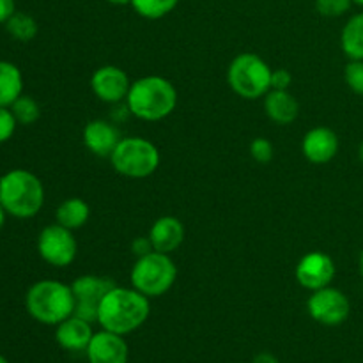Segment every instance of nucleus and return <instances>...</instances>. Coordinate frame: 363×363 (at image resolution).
<instances>
[{
    "label": "nucleus",
    "instance_id": "20e7f679",
    "mask_svg": "<svg viewBox=\"0 0 363 363\" xmlns=\"http://www.w3.org/2000/svg\"><path fill=\"white\" fill-rule=\"evenodd\" d=\"M25 307L38 323L57 326L74 314L73 289L59 280H39L27 291Z\"/></svg>",
    "mask_w": 363,
    "mask_h": 363
},
{
    "label": "nucleus",
    "instance_id": "423d86ee",
    "mask_svg": "<svg viewBox=\"0 0 363 363\" xmlns=\"http://www.w3.org/2000/svg\"><path fill=\"white\" fill-rule=\"evenodd\" d=\"M131 287L142 293L144 296L160 298L169 293L177 279L176 262L169 254L151 252L144 257H137L131 268Z\"/></svg>",
    "mask_w": 363,
    "mask_h": 363
},
{
    "label": "nucleus",
    "instance_id": "ddd939ff",
    "mask_svg": "<svg viewBox=\"0 0 363 363\" xmlns=\"http://www.w3.org/2000/svg\"><path fill=\"white\" fill-rule=\"evenodd\" d=\"M85 353L89 363H128L130 347L123 335L101 328L92 335Z\"/></svg>",
    "mask_w": 363,
    "mask_h": 363
},
{
    "label": "nucleus",
    "instance_id": "c756f323",
    "mask_svg": "<svg viewBox=\"0 0 363 363\" xmlns=\"http://www.w3.org/2000/svg\"><path fill=\"white\" fill-rule=\"evenodd\" d=\"M131 252H133L137 257H144V255L151 254V252H155V247H152L151 240H149V236H144V238H135L133 243H131Z\"/></svg>",
    "mask_w": 363,
    "mask_h": 363
},
{
    "label": "nucleus",
    "instance_id": "72a5a7b5",
    "mask_svg": "<svg viewBox=\"0 0 363 363\" xmlns=\"http://www.w3.org/2000/svg\"><path fill=\"white\" fill-rule=\"evenodd\" d=\"M6 215H7L6 209H4V206L0 204V229H2L4 223H6Z\"/></svg>",
    "mask_w": 363,
    "mask_h": 363
},
{
    "label": "nucleus",
    "instance_id": "412c9836",
    "mask_svg": "<svg viewBox=\"0 0 363 363\" xmlns=\"http://www.w3.org/2000/svg\"><path fill=\"white\" fill-rule=\"evenodd\" d=\"M340 46L350 60H363V13L351 16L344 25Z\"/></svg>",
    "mask_w": 363,
    "mask_h": 363
},
{
    "label": "nucleus",
    "instance_id": "f3484780",
    "mask_svg": "<svg viewBox=\"0 0 363 363\" xmlns=\"http://www.w3.org/2000/svg\"><path fill=\"white\" fill-rule=\"evenodd\" d=\"M147 236L156 252L170 255L183 245L184 225L176 216H162L152 223Z\"/></svg>",
    "mask_w": 363,
    "mask_h": 363
},
{
    "label": "nucleus",
    "instance_id": "473e14b6",
    "mask_svg": "<svg viewBox=\"0 0 363 363\" xmlns=\"http://www.w3.org/2000/svg\"><path fill=\"white\" fill-rule=\"evenodd\" d=\"M108 4H112V6H128V4H131V0H106Z\"/></svg>",
    "mask_w": 363,
    "mask_h": 363
},
{
    "label": "nucleus",
    "instance_id": "c85d7f7f",
    "mask_svg": "<svg viewBox=\"0 0 363 363\" xmlns=\"http://www.w3.org/2000/svg\"><path fill=\"white\" fill-rule=\"evenodd\" d=\"M291 84H293V74L287 69H275L272 71V89L277 91H289Z\"/></svg>",
    "mask_w": 363,
    "mask_h": 363
},
{
    "label": "nucleus",
    "instance_id": "f8f14e48",
    "mask_svg": "<svg viewBox=\"0 0 363 363\" xmlns=\"http://www.w3.org/2000/svg\"><path fill=\"white\" fill-rule=\"evenodd\" d=\"M131 82L126 71L117 66H101L92 73L91 89L98 99L105 103H121L130 92Z\"/></svg>",
    "mask_w": 363,
    "mask_h": 363
},
{
    "label": "nucleus",
    "instance_id": "bb28decb",
    "mask_svg": "<svg viewBox=\"0 0 363 363\" xmlns=\"http://www.w3.org/2000/svg\"><path fill=\"white\" fill-rule=\"evenodd\" d=\"M273 144L264 137L254 138L250 144V156L257 163H269L273 160Z\"/></svg>",
    "mask_w": 363,
    "mask_h": 363
},
{
    "label": "nucleus",
    "instance_id": "7c9ffc66",
    "mask_svg": "<svg viewBox=\"0 0 363 363\" xmlns=\"http://www.w3.org/2000/svg\"><path fill=\"white\" fill-rule=\"evenodd\" d=\"M14 13H16L14 0H0V23H6Z\"/></svg>",
    "mask_w": 363,
    "mask_h": 363
},
{
    "label": "nucleus",
    "instance_id": "7ed1b4c3",
    "mask_svg": "<svg viewBox=\"0 0 363 363\" xmlns=\"http://www.w3.org/2000/svg\"><path fill=\"white\" fill-rule=\"evenodd\" d=\"M0 204L14 218H32L45 204V186L28 170H9L0 177Z\"/></svg>",
    "mask_w": 363,
    "mask_h": 363
},
{
    "label": "nucleus",
    "instance_id": "6e6552de",
    "mask_svg": "<svg viewBox=\"0 0 363 363\" xmlns=\"http://www.w3.org/2000/svg\"><path fill=\"white\" fill-rule=\"evenodd\" d=\"M38 252L45 262L55 268H66L77 259L78 243L73 230L60 223L45 227L38 236Z\"/></svg>",
    "mask_w": 363,
    "mask_h": 363
},
{
    "label": "nucleus",
    "instance_id": "a878e982",
    "mask_svg": "<svg viewBox=\"0 0 363 363\" xmlns=\"http://www.w3.org/2000/svg\"><path fill=\"white\" fill-rule=\"evenodd\" d=\"M344 80L354 94L363 96V60H350L344 69Z\"/></svg>",
    "mask_w": 363,
    "mask_h": 363
},
{
    "label": "nucleus",
    "instance_id": "4c0bfd02",
    "mask_svg": "<svg viewBox=\"0 0 363 363\" xmlns=\"http://www.w3.org/2000/svg\"><path fill=\"white\" fill-rule=\"evenodd\" d=\"M354 4H358V6H362L363 7V0H353Z\"/></svg>",
    "mask_w": 363,
    "mask_h": 363
},
{
    "label": "nucleus",
    "instance_id": "2f4dec72",
    "mask_svg": "<svg viewBox=\"0 0 363 363\" xmlns=\"http://www.w3.org/2000/svg\"><path fill=\"white\" fill-rule=\"evenodd\" d=\"M252 363H279V360L272 353H259Z\"/></svg>",
    "mask_w": 363,
    "mask_h": 363
},
{
    "label": "nucleus",
    "instance_id": "393cba45",
    "mask_svg": "<svg viewBox=\"0 0 363 363\" xmlns=\"http://www.w3.org/2000/svg\"><path fill=\"white\" fill-rule=\"evenodd\" d=\"M353 4V0H315V9L321 16L339 18L346 14Z\"/></svg>",
    "mask_w": 363,
    "mask_h": 363
},
{
    "label": "nucleus",
    "instance_id": "9b49d317",
    "mask_svg": "<svg viewBox=\"0 0 363 363\" xmlns=\"http://www.w3.org/2000/svg\"><path fill=\"white\" fill-rule=\"evenodd\" d=\"M335 262L325 252H308L300 262L296 264L294 275H296L298 284L308 291H319L323 287L332 286L333 279H335Z\"/></svg>",
    "mask_w": 363,
    "mask_h": 363
},
{
    "label": "nucleus",
    "instance_id": "dca6fc26",
    "mask_svg": "<svg viewBox=\"0 0 363 363\" xmlns=\"http://www.w3.org/2000/svg\"><path fill=\"white\" fill-rule=\"evenodd\" d=\"M92 335H94L92 323L85 321V319L78 318L74 314L64 319L62 323H59L55 330V340L59 342V346L62 350L71 351V353L87 350Z\"/></svg>",
    "mask_w": 363,
    "mask_h": 363
},
{
    "label": "nucleus",
    "instance_id": "cd10ccee",
    "mask_svg": "<svg viewBox=\"0 0 363 363\" xmlns=\"http://www.w3.org/2000/svg\"><path fill=\"white\" fill-rule=\"evenodd\" d=\"M16 119H14L13 112L7 106H0V144L9 140L16 131Z\"/></svg>",
    "mask_w": 363,
    "mask_h": 363
},
{
    "label": "nucleus",
    "instance_id": "9d476101",
    "mask_svg": "<svg viewBox=\"0 0 363 363\" xmlns=\"http://www.w3.org/2000/svg\"><path fill=\"white\" fill-rule=\"evenodd\" d=\"M116 286L112 279L99 275H82L74 279V315L89 323H98V311L103 296Z\"/></svg>",
    "mask_w": 363,
    "mask_h": 363
},
{
    "label": "nucleus",
    "instance_id": "c9c22d12",
    "mask_svg": "<svg viewBox=\"0 0 363 363\" xmlns=\"http://www.w3.org/2000/svg\"><path fill=\"white\" fill-rule=\"evenodd\" d=\"M360 273H362V277H363V250H362V254H360Z\"/></svg>",
    "mask_w": 363,
    "mask_h": 363
},
{
    "label": "nucleus",
    "instance_id": "6ab92c4d",
    "mask_svg": "<svg viewBox=\"0 0 363 363\" xmlns=\"http://www.w3.org/2000/svg\"><path fill=\"white\" fill-rule=\"evenodd\" d=\"M23 92V77L16 64L0 60V106L9 108Z\"/></svg>",
    "mask_w": 363,
    "mask_h": 363
},
{
    "label": "nucleus",
    "instance_id": "2eb2a0df",
    "mask_svg": "<svg viewBox=\"0 0 363 363\" xmlns=\"http://www.w3.org/2000/svg\"><path fill=\"white\" fill-rule=\"evenodd\" d=\"M121 138L119 130L105 119L89 121L84 128L85 147L99 158H110Z\"/></svg>",
    "mask_w": 363,
    "mask_h": 363
},
{
    "label": "nucleus",
    "instance_id": "5701e85b",
    "mask_svg": "<svg viewBox=\"0 0 363 363\" xmlns=\"http://www.w3.org/2000/svg\"><path fill=\"white\" fill-rule=\"evenodd\" d=\"M179 0H131V6L145 20H160L176 9Z\"/></svg>",
    "mask_w": 363,
    "mask_h": 363
},
{
    "label": "nucleus",
    "instance_id": "1a4fd4ad",
    "mask_svg": "<svg viewBox=\"0 0 363 363\" xmlns=\"http://www.w3.org/2000/svg\"><path fill=\"white\" fill-rule=\"evenodd\" d=\"M307 311L314 321L323 326H339L351 314L350 298L340 289L328 286L314 291L307 301Z\"/></svg>",
    "mask_w": 363,
    "mask_h": 363
},
{
    "label": "nucleus",
    "instance_id": "4468645a",
    "mask_svg": "<svg viewBox=\"0 0 363 363\" xmlns=\"http://www.w3.org/2000/svg\"><path fill=\"white\" fill-rule=\"evenodd\" d=\"M339 135L332 128L326 126L312 128L305 133L303 142H301V152L314 165H325L332 162L339 152Z\"/></svg>",
    "mask_w": 363,
    "mask_h": 363
},
{
    "label": "nucleus",
    "instance_id": "a211bd4d",
    "mask_svg": "<svg viewBox=\"0 0 363 363\" xmlns=\"http://www.w3.org/2000/svg\"><path fill=\"white\" fill-rule=\"evenodd\" d=\"M264 112L269 119L280 126L293 124L300 113V105L289 91H277L272 89L264 96Z\"/></svg>",
    "mask_w": 363,
    "mask_h": 363
},
{
    "label": "nucleus",
    "instance_id": "b1692460",
    "mask_svg": "<svg viewBox=\"0 0 363 363\" xmlns=\"http://www.w3.org/2000/svg\"><path fill=\"white\" fill-rule=\"evenodd\" d=\"M9 108L13 112L16 123L23 124V126H30V124H34L41 117V108H39L38 101L34 98H30V96L21 94Z\"/></svg>",
    "mask_w": 363,
    "mask_h": 363
},
{
    "label": "nucleus",
    "instance_id": "f03ea898",
    "mask_svg": "<svg viewBox=\"0 0 363 363\" xmlns=\"http://www.w3.org/2000/svg\"><path fill=\"white\" fill-rule=\"evenodd\" d=\"M177 91L174 84L158 74H147L131 82L126 106L131 116L147 123L169 117L176 110Z\"/></svg>",
    "mask_w": 363,
    "mask_h": 363
},
{
    "label": "nucleus",
    "instance_id": "e433bc0d",
    "mask_svg": "<svg viewBox=\"0 0 363 363\" xmlns=\"http://www.w3.org/2000/svg\"><path fill=\"white\" fill-rule=\"evenodd\" d=\"M0 363H9V362H7V358L4 357V354H0Z\"/></svg>",
    "mask_w": 363,
    "mask_h": 363
},
{
    "label": "nucleus",
    "instance_id": "aec40b11",
    "mask_svg": "<svg viewBox=\"0 0 363 363\" xmlns=\"http://www.w3.org/2000/svg\"><path fill=\"white\" fill-rule=\"evenodd\" d=\"M89 216H91V208L87 202L80 197H71L60 202L59 208L55 211L57 223L69 230H77L87 223Z\"/></svg>",
    "mask_w": 363,
    "mask_h": 363
},
{
    "label": "nucleus",
    "instance_id": "4be33fe9",
    "mask_svg": "<svg viewBox=\"0 0 363 363\" xmlns=\"http://www.w3.org/2000/svg\"><path fill=\"white\" fill-rule=\"evenodd\" d=\"M6 28L11 38L21 43L32 41L38 35V21L30 14L18 13V11L6 21Z\"/></svg>",
    "mask_w": 363,
    "mask_h": 363
},
{
    "label": "nucleus",
    "instance_id": "f704fd0d",
    "mask_svg": "<svg viewBox=\"0 0 363 363\" xmlns=\"http://www.w3.org/2000/svg\"><path fill=\"white\" fill-rule=\"evenodd\" d=\"M358 158H360V162L363 163V140H362L360 147H358Z\"/></svg>",
    "mask_w": 363,
    "mask_h": 363
},
{
    "label": "nucleus",
    "instance_id": "f257e3e1",
    "mask_svg": "<svg viewBox=\"0 0 363 363\" xmlns=\"http://www.w3.org/2000/svg\"><path fill=\"white\" fill-rule=\"evenodd\" d=\"M151 314L149 298L138 293L135 287L113 286L103 296L98 311V325L103 330L128 335L140 328Z\"/></svg>",
    "mask_w": 363,
    "mask_h": 363
},
{
    "label": "nucleus",
    "instance_id": "0eeeda50",
    "mask_svg": "<svg viewBox=\"0 0 363 363\" xmlns=\"http://www.w3.org/2000/svg\"><path fill=\"white\" fill-rule=\"evenodd\" d=\"M160 151L151 140L142 137L121 138L110 156L112 167L121 176L130 179H144L152 176L160 167Z\"/></svg>",
    "mask_w": 363,
    "mask_h": 363
},
{
    "label": "nucleus",
    "instance_id": "39448f33",
    "mask_svg": "<svg viewBox=\"0 0 363 363\" xmlns=\"http://www.w3.org/2000/svg\"><path fill=\"white\" fill-rule=\"evenodd\" d=\"M272 71L257 53H240L227 69V82L240 98L259 99L272 91Z\"/></svg>",
    "mask_w": 363,
    "mask_h": 363
}]
</instances>
